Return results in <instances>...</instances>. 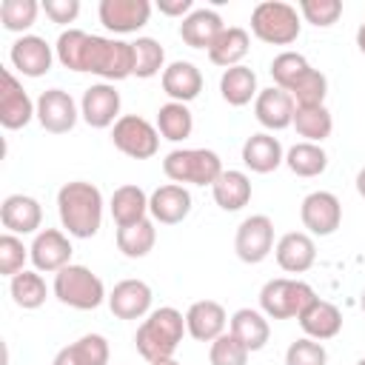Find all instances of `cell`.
I'll use <instances>...</instances> for the list:
<instances>
[{
    "mask_svg": "<svg viewBox=\"0 0 365 365\" xmlns=\"http://www.w3.org/2000/svg\"><path fill=\"white\" fill-rule=\"evenodd\" d=\"M234 251L242 262L257 265L274 251V222L265 214H251L240 222L234 237Z\"/></svg>",
    "mask_w": 365,
    "mask_h": 365,
    "instance_id": "cell-9",
    "label": "cell"
},
{
    "mask_svg": "<svg viewBox=\"0 0 365 365\" xmlns=\"http://www.w3.org/2000/svg\"><path fill=\"white\" fill-rule=\"evenodd\" d=\"M40 11L37 0H3L0 3V23L6 31H26L34 26Z\"/></svg>",
    "mask_w": 365,
    "mask_h": 365,
    "instance_id": "cell-40",
    "label": "cell"
},
{
    "mask_svg": "<svg viewBox=\"0 0 365 365\" xmlns=\"http://www.w3.org/2000/svg\"><path fill=\"white\" fill-rule=\"evenodd\" d=\"M131 46H134V77L148 80V77L160 74V68L165 63L163 46L154 37H137Z\"/></svg>",
    "mask_w": 365,
    "mask_h": 365,
    "instance_id": "cell-38",
    "label": "cell"
},
{
    "mask_svg": "<svg viewBox=\"0 0 365 365\" xmlns=\"http://www.w3.org/2000/svg\"><path fill=\"white\" fill-rule=\"evenodd\" d=\"M285 165L297 177H319L328 168V154L322 151V145L302 140V143H297L285 151Z\"/></svg>",
    "mask_w": 365,
    "mask_h": 365,
    "instance_id": "cell-35",
    "label": "cell"
},
{
    "mask_svg": "<svg viewBox=\"0 0 365 365\" xmlns=\"http://www.w3.org/2000/svg\"><path fill=\"white\" fill-rule=\"evenodd\" d=\"M163 91L174 103H191L202 91V74L194 63L188 60H174L171 66L163 68Z\"/></svg>",
    "mask_w": 365,
    "mask_h": 365,
    "instance_id": "cell-24",
    "label": "cell"
},
{
    "mask_svg": "<svg viewBox=\"0 0 365 365\" xmlns=\"http://www.w3.org/2000/svg\"><path fill=\"white\" fill-rule=\"evenodd\" d=\"M54 297L77 311H94L103 299H108L103 279L91 268L74 262L54 274Z\"/></svg>",
    "mask_w": 365,
    "mask_h": 365,
    "instance_id": "cell-5",
    "label": "cell"
},
{
    "mask_svg": "<svg viewBox=\"0 0 365 365\" xmlns=\"http://www.w3.org/2000/svg\"><path fill=\"white\" fill-rule=\"evenodd\" d=\"M71 242L63 231L57 228H43L34 234V242L29 248V257L34 262L37 271H46V274H57L63 271L66 265H71Z\"/></svg>",
    "mask_w": 365,
    "mask_h": 365,
    "instance_id": "cell-13",
    "label": "cell"
},
{
    "mask_svg": "<svg viewBox=\"0 0 365 365\" xmlns=\"http://www.w3.org/2000/svg\"><path fill=\"white\" fill-rule=\"evenodd\" d=\"M77 103L63 88H46L37 97V123L51 134H66L77 123Z\"/></svg>",
    "mask_w": 365,
    "mask_h": 365,
    "instance_id": "cell-12",
    "label": "cell"
},
{
    "mask_svg": "<svg viewBox=\"0 0 365 365\" xmlns=\"http://www.w3.org/2000/svg\"><path fill=\"white\" fill-rule=\"evenodd\" d=\"M0 222L9 234H34L43 222V208L29 194H9L0 205Z\"/></svg>",
    "mask_w": 365,
    "mask_h": 365,
    "instance_id": "cell-21",
    "label": "cell"
},
{
    "mask_svg": "<svg viewBox=\"0 0 365 365\" xmlns=\"http://www.w3.org/2000/svg\"><path fill=\"white\" fill-rule=\"evenodd\" d=\"M37 117V103L26 94V88L17 83V77L3 68V88H0V125L9 131H17Z\"/></svg>",
    "mask_w": 365,
    "mask_h": 365,
    "instance_id": "cell-11",
    "label": "cell"
},
{
    "mask_svg": "<svg viewBox=\"0 0 365 365\" xmlns=\"http://www.w3.org/2000/svg\"><path fill=\"white\" fill-rule=\"evenodd\" d=\"M308 68L311 66H308V60L299 51H282V54H277L271 60V77H274L277 88H282V91H288Z\"/></svg>",
    "mask_w": 365,
    "mask_h": 365,
    "instance_id": "cell-41",
    "label": "cell"
},
{
    "mask_svg": "<svg viewBox=\"0 0 365 365\" xmlns=\"http://www.w3.org/2000/svg\"><path fill=\"white\" fill-rule=\"evenodd\" d=\"M299 220L314 237H328L342 222V202L331 191H311L299 205Z\"/></svg>",
    "mask_w": 365,
    "mask_h": 365,
    "instance_id": "cell-10",
    "label": "cell"
},
{
    "mask_svg": "<svg viewBox=\"0 0 365 365\" xmlns=\"http://www.w3.org/2000/svg\"><path fill=\"white\" fill-rule=\"evenodd\" d=\"M157 9L168 17H188L194 11V0H157Z\"/></svg>",
    "mask_w": 365,
    "mask_h": 365,
    "instance_id": "cell-48",
    "label": "cell"
},
{
    "mask_svg": "<svg viewBox=\"0 0 365 365\" xmlns=\"http://www.w3.org/2000/svg\"><path fill=\"white\" fill-rule=\"evenodd\" d=\"M297 322L305 331V336H311L317 342L334 339L342 331V314H339V308L334 302H328V299H319V297L297 317Z\"/></svg>",
    "mask_w": 365,
    "mask_h": 365,
    "instance_id": "cell-23",
    "label": "cell"
},
{
    "mask_svg": "<svg viewBox=\"0 0 365 365\" xmlns=\"http://www.w3.org/2000/svg\"><path fill=\"white\" fill-rule=\"evenodd\" d=\"M228 325H231V334H234L248 351L265 348V342H268V336H271V328H268L265 314H259V311H254V308H240V311H234V317L228 319Z\"/></svg>",
    "mask_w": 365,
    "mask_h": 365,
    "instance_id": "cell-32",
    "label": "cell"
},
{
    "mask_svg": "<svg viewBox=\"0 0 365 365\" xmlns=\"http://www.w3.org/2000/svg\"><path fill=\"white\" fill-rule=\"evenodd\" d=\"M151 288L143 279H123L108 294V308L117 319H140L151 314Z\"/></svg>",
    "mask_w": 365,
    "mask_h": 365,
    "instance_id": "cell-17",
    "label": "cell"
},
{
    "mask_svg": "<svg viewBox=\"0 0 365 365\" xmlns=\"http://www.w3.org/2000/svg\"><path fill=\"white\" fill-rule=\"evenodd\" d=\"M157 242V228H154V220H140V222H131V225H123L117 228V248L128 257V259H140L145 257Z\"/></svg>",
    "mask_w": 365,
    "mask_h": 365,
    "instance_id": "cell-34",
    "label": "cell"
},
{
    "mask_svg": "<svg viewBox=\"0 0 365 365\" xmlns=\"http://www.w3.org/2000/svg\"><path fill=\"white\" fill-rule=\"evenodd\" d=\"M222 17L214 9H194L182 23H180V37L185 46L191 48H211V43L220 37L222 31Z\"/></svg>",
    "mask_w": 365,
    "mask_h": 365,
    "instance_id": "cell-26",
    "label": "cell"
},
{
    "mask_svg": "<svg viewBox=\"0 0 365 365\" xmlns=\"http://www.w3.org/2000/svg\"><path fill=\"white\" fill-rule=\"evenodd\" d=\"M299 137H305V143H322L331 137V128H334V117L325 106H297L294 111V123Z\"/></svg>",
    "mask_w": 365,
    "mask_h": 365,
    "instance_id": "cell-33",
    "label": "cell"
},
{
    "mask_svg": "<svg viewBox=\"0 0 365 365\" xmlns=\"http://www.w3.org/2000/svg\"><path fill=\"white\" fill-rule=\"evenodd\" d=\"M359 305H362V311H365V288H362V297H359Z\"/></svg>",
    "mask_w": 365,
    "mask_h": 365,
    "instance_id": "cell-52",
    "label": "cell"
},
{
    "mask_svg": "<svg viewBox=\"0 0 365 365\" xmlns=\"http://www.w3.org/2000/svg\"><path fill=\"white\" fill-rule=\"evenodd\" d=\"M299 14L291 3L262 0L251 11V31L271 46H291L299 37Z\"/></svg>",
    "mask_w": 365,
    "mask_h": 365,
    "instance_id": "cell-6",
    "label": "cell"
},
{
    "mask_svg": "<svg viewBox=\"0 0 365 365\" xmlns=\"http://www.w3.org/2000/svg\"><path fill=\"white\" fill-rule=\"evenodd\" d=\"M288 94L294 97L297 106H325V94H328V80L322 71L308 68L291 88Z\"/></svg>",
    "mask_w": 365,
    "mask_h": 365,
    "instance_id": "cell-39",
    "label": "cell"
},
{
    "mask_svg": "<svg viewBox=\"0 0 365 365\" xmlns=\"http://www.w3.org/2000/svg\"><path fill=\"white\" fill-rule=\"evenodd\" d=\"M80 114L91 128H108L120 117V91L111 83H94L83 91Z\"/></svg>",
    "mask_w": 365,
    "mask_h": 365,
    "instance_id": "cell-15",
    "label": "cell"
},
{
    "mask_svg": "<svg viewBox=\"0 0 365 365\" xmlns=\"http://www.w3.org/2000/svg\"><path fill=\"white\" fill-rule=\"evenodd\" d=\"M317 299L314 288L302 279H288V277H277L268 279L259 291V308L265 317L271 319H291L299 317L311 302Z\"/></svg>",
    "mask_w": 365,
    "mask_h": 365,
    "instance_id": "cell-7",
    "label": "cell"
},
{
    "mask_svg": "<svg viewBox=\"0 0 365 365\" xmlns=\"http://www.w3.org/2000/svg\"><path fill=\"white\" fill-rule=\"evenodd\" d=\"M80 71H91L103 77L106 83H117L134 74V46L114 37L88 34L83 48V66Z\"/></svg>",
    "mask_w": 365,
    "mask_h": 365,
    "instance_id": "cell-3",
    "label": "cell"
},
{
    "mask_svg": "<svg viewBox=\"0 0 365 365\" xmlns=\"http://www.w3.org/2000/svg\"><path fill=\"white\" fill-rule=\"evenodd\" d=\"M211 194H214V202L222 211H240L251 200V180H248L245 171H231L228 168L217 177V182L211 185Z\"/></svg>",
    "mask_w": 365,
    "mask_h": 365,
    "instance_id": "cell-28",
    "label": "cell"
},
{
    "mask_svg": "<svg viewBox=\"0 0 365 365\" xmlns=\"http://www.w3.org/2000/svg\"><path fill=\"white\" fill-rule=\"evenodd\" d=\"M225 325H228V314L214 299H200L185 314V331L197 342H214L217 336L225 334Z\"/></svg>",
    "mask_w": 365,
    "mask_h": 365,
    "instance_id": "cell-22",
    "label": "cell"
},
{
    "mask_svg": "<svg viewBox=\"0 0 365 365\" xmlns=\"http://www.w3.org/2000/svg\"><path fill=\"white\" fill-rule=\"evenodd\" d=\"M356 194L365 200V168H359V174H356Z\"/></svg>",
    "mask_w": 365,
    "mask_h": 365,
    "instance_id": "cell-49",
    "label": "cell"
},
{
    "mask_svg": "<svg viewBox=\"0 0 365 365\" xmlns=\"http://www.w3.org/2000/svg\"><path fill=\"white\" fill-rule=\"evenodd\" d=\"M148 365H180L174 356H168V359H154V362H148Z\"/></svg>",
    "mask_w": 365,
    "mask_h": 365,
    "instance_id": "cell-51",
    "label": "cell"
},
{
    "mask_svg": "<svg viewBox=\"0 0 365 365\" xmlns=\"http://www.w3.org/2000/svg\"><path fill=\"white\" fill-rule=\"evenodd\" d=\"M163 171L171 182L214 185L222 174V160L211 148H174L163 160Z\"/></svg>",
    "mask_w": 365,
    "mask_h": 365,
    "instance_id": "cell-4",
    "label": "cell"
},
{
    "mask_svg": "<svg viewBox=\"0 0 365 365\" xmlns=\"http://www.w3.org/2000/svg\"><path fill=\"white\" fill-rule=\"evenodd\" d=\"M157 131L165 140H171V143H180L185 137H191L194 117H191L188 106L185 103H174V100L165 103V106H160V111H157Z\"/></svg>",
    "mask_w": 365,
    "mask_h": 365,
    "instance_id": "cell-36",
    "label": "cell"
},
{
    "mask_svg": "<svg viewBox=\"0 0 365 365\" xmlns=\"http://www.w3.org/2000/svg\"><path fill=\"white\" fill-rule=\"evenodd\" d=\"M248 46H251L248 31L240 29V26H228V29H222L220 37L211 43V48H208V60H211L214 66L234 68V66H240V60L248 54Z\"/></svg>",
    "mask_w": 365,
    "mask_h": 365,
    "instance_id": "cell-30",
    "label": "cell"
},
{
    "mask_svg": "<svg viewBox=\"0 0 365 365\" xmlns=\"http://www.w3.org/2000/svg\"><path fill=\"white\" fill-rule=\"evenodd\" d=\"M9 57H11V66L23 77H43L51 68L54 51L46 43V37H40V34H23V37H17L11 43Z\"/></svg>",
    "mask_w": 365,
    "mask_h": 365,
    "instance_id": "cell-16",
    "label": "cell"
},
{
    "mask_svg": "<svg viewBox=\"0 0 365 365\" xmlns=\"http://www.w3.org/2000/svg\"><path fill=\"white\" fill-rule=\"evenodd\" d=\"M356 365H365V356H362V359H359V362H356Z\"/></svg>",
    "mask_w": 365,
    "mask_h": 365,
    "instance_id": "cell-53",
    "label": "cell"
},
{
    "mask_svg": "<svg viewBox=\"0 0 365 365\" xmlns=\"http://www.w3.org/2000/svg\"><path fill=\"white\" fill-rule=\"evenodd\" d=\"M182 334H185V317L165 305V308H157L151 311L137 334H134V345H137V354L145 359V362H154V359H168L174 356V351L180 348L182 342Z\"/></svg>",
    "mask_w": 365,
    "mask_h": 365,
    "instance_id": "cell-2",
    "label": "cell"
},
{
    "mask_svg": "<svg viewBox=\"0 0 365 365\" xmlns=\"http://www.w3.org/2000/svg\"><path fill=\"white\" fill-rule=\"evenodd\" d=\"M242 163L257 171V174H268L274 168H279V163H285V151H282V143L274 137V134H251L245 143H242Z\"/></svg>",
    "mask_w": 365,
    "mask_h": 365,
    "instance_id": "cell-25",
    "label": "cell"
},
{
    "mask_svg": "<svg viewBox=\"0 0 365 365\" xmlns=\"http://www.w3.org/2000/svg\"><path fill=\"white\" fill-rule=\"evenodd\" d=\"M248 354L251 351L228 331V334H222L211 342L208 359H211V365H248Z\"/></svg>",
    "mask_w": 365,
    "mask_h": 365,
    "instance_id": "cell-43",
    "label": "cell"
},
{
    "mask_svg": "<svg viewBox=\"0 0 365 365\" xmlns=\"http://www.w3.org/2000/svg\"><path fill=\"white\" fill-rule=\"evenodd\" d=\"M188 211H191V194H188V188H182L177 182L160 185L148 197V214L154 222L177 225L188 217Z\"/></svg>",
    "mask_w": 365,
    "mask_h": 365,
    "instance_id": "cell-19",
    "label": "cell"
},
{
    "mask_svg": "<svg viewBox=\"0 0 365 365\" xmlns=\"http://www.w3.org/2000/svg\"><path fill=\"white\" fill-rule=\"evenodd\" d=\"M57 214L63 228L77 237V240H88L100 231L103 222V194L97 185L86 182V180H74L66 182L57 191Z\"/></svg>",
    "mask_w": 365,
    "mask_h": 365,
    "instance_id": "cell-1",
    "label": "cell"
},
{
    "mask_svg": "<svg viewBox=\"0 0 365 365\" xmlns=\"http://www.w3.org/2000/svg\"><path fill=\"white\" fill-rule=\"evenodd\" d=\"M325 362H328V354H325L322 342H317L311 336L291 342L285 351V365H325Z\"/></svg>",
    "mask_w": 365,
    "mask_h": 365,
    "instance_id": "cell-46",
    "label": "cell"
},
{
    "mask_svg": "<svg viewBox=\"0 0 365 365\" xmlns=\"http://www.w3.org/2000/svg\"><path fill=\"white\" fill-rule=\"evenodd\" d=\"M26 257H29V248L23 245V240L17 234H3L0 237V274L3 277H14L23 271L26 265Z\"/></svg>",
    "mask_w": 365,
    "mask_h": 365,
    "instance_id": "cell-44",
    "label": "cell"
},
{
    "mask_svg": "<svg viewBox=\"0 0 365 365\" xmlns=\"http://www.w3.org/2000/svg\"><path fill=\"white\" fill-rule=\"evenodd\" d=\"M100 23L114 34H131L143 29L151 17L148 0H100Z\"/></svg>",
    "mask_w": 365,
    "mask_h": 365,
    "instance_id": "cell-14",
    "label": "cell"
},
{
    "mask_svg": "<svg viewBox=\"0 0 365 365\" xmlns=\"http://www.w3.org/2000/svg\"><path fill=\"white\" fill-rule=\"evenodd\" d=\"M111 143L131 160H148L160 148V131L140 114H123L111 125Z\"/></svg>",
    "mask_w": 365,
    "mask_h": 365,
    "instance_id": "cell-8",
    "label": "cell"
},
{
    "mask_svg": "<svg viewBox=\"0 0 365 365\" xmlns=\"http://www.w3.org/2000/svg\"><path fill=\"white\" fill-rule=\"evenodd\" d=\"M86 37H88V31H83V29H68V31H63V34L57 37L54 54H57V60H60L63 68H68V71H80V66H83Z\"/></svg>",
    "mask_w": 365,
    "mask_h": 365,
    "instance_id": "cell-42",
    "label": "cell"
},
{
    "mask_svg": "<svg viewBox=\"0 0 365 365\" xmlns=\"http://www.w3.org/2000/svg\"><path fill=\"white\" fill-rule=\"evenodd\" d=\"M220 94L228 106H248L251 100H257L259 88H257V74L248 68V66H234V68H225L222 77H220Z\"/></svg>",
    "mask_w": 365,
    "mask_h": 365,
    "instance_id": "cell-31",
    "label": "cell"
},
{
    "mask_svg": "<svg viewBox=\"0 0 365 365\" xmlns=\"http://www.w3.org/2000/svg\"><path fill=\"white\" fill-rule=\"evenodd\" d=\"M108 342L100 334H86L57 351L51 365H108Z\"/></svg>",
    "mask_w": 365,
    "mask_h": 365,
    "instance_id": "cell-27",
    "label": "cell"
},
{
    "mask_svg": "<svg viewBox=\"0 0 365 365\" xmlns=\"http://www.w3.org/2000/svg\"><path fill=\"white\" fill-rule=\"evenodd\" d=\"M356 46H359V51L365 54V23H362L359 31H356Z\"/></svg>",
    "mask_w": 365,
    "mask_h": 365,
    "instance_id": "cell-50",
    "label": "cell"
},
{
    "mask_svg": "<svg viewBox=\"0 0 365 365\" xmlns=\"http://www.w3.org/2000/svg\"><path fill=\"white\" fill-rule=\"evenodd\" d=\"M9 291H11V299H14L20 308H26V311L40 308V305L46 302V294H48V291H46V279H43L37 271H26V268L11 277Z\"/></svg>",
    "mask_w": 365,
    "mask_h": 365,
    "instance_id": "cell-37",
    "label": "cell"
},
{
    "mask_svg": "<svg viewBox=\"0 0 365 365\" xmlns=\"http://www.w3.org/2000/svg\"><path fill=\"white\" fill-rule=\"evenodd\" d=\"M43 11L54 23H74L80 14V0H43Z\"/></svg>",
    "mask_w": 365,
    "mask_h": 365,
    "instance_id": "cell-47",
    "label": "cell"
},
{
    "mask_svg": "<svg viewBox=\"0 0 365 365\" xmlns=\"http://www.w3.org/2000/svg\"><path fill=\"white\" fill-rule=\"evenodd\" d=\"M108 208H111V217H114L117 228L140 222L148 214V194L140 185H120V188H114Z\"/></svg>",
    "mask_w": 365,
    "mask_h": 365,
    "instance_id": "cell-29",
    "label": "cell"
},
{
    "mask_svg": "<svg viewBox=\"0 0 365 365\" xmlns=\"http://www.w3.org/2000/svg\"><path fill=\"white\" fill-rule=\"evenodd\" d=\"M294 111H297V103L288 91L271 86V88H262L254 100V117L259 120V125H265L268 131H282L294 123Z\"/></svg>",
    "mask_w": 365,
    "mask_h": 365,
    "instance_id": "cell-18",
    "label": "cell"
},
{
    "mask_svg": "<svg viewBox=\"0 0 365 365\" xmlns=\"http://www.w3.org/2000/svg\"><path fill=\"white\" fill-rule=\"evenodd\" d=\"M277 265L288 274H305L314 262H317V245H314V237L305 234V231H288L279 237L277 248Z\"/></svg>",
    "mask_w": 365,
    "mask_h": 365,
    "instance_id": "cell-20",
    "label": "cell"
},
{
    "mask_svg": "<svg viewBox=\"0 0 365 365\" xmlns=\"http://www.w3.org/2000/svg\"><path fill=\"white\" fill-rule=\"evenodd\" d=\"M299 14L317 26V29H328L339 20L342 14V3L339 0H299Z\"/></svg>",
    "mask_w": 365,
    "mask_h": 365,
    "instance_id": "cell-45",
    "label": "cell"
}]
</instances>
